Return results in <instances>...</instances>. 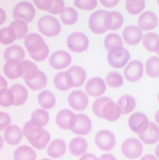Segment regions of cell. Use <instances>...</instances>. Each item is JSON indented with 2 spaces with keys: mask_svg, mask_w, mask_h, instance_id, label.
I'll return each instance as SVG.
<instances>
[{
  "mask_svg": "<svg viewBox=\"0 0 159 160\" xmlns=\"http://www.w3.org/2000/svg\"><path fill=\"white\" fill-rule=\"evenodd\" d=\"M37 27L42 34L48 37H54L60 33L61 27L58 21L54 16L46 15L37 22Z\"/></svg>",
  "mask_w": 159,
  "mask_h": 160,
  "instance_id": "1",
  "label": "cell"
},
{
  "mask_svg": "<svg viewBox=\"0 0 159 160\" xmlns=\"http://www.w3.org/2000/svg\"><path fill=\"white\" fill-rule=\"evenodd\" d=\"M25 136L30 143L38 150L46 148L50 140V134L42 127L32 129Z\"/></svg>",
  "mask_w": 159,
  "mask_h": 160,
  "instance_id": "2",
  "label": "cell"
},
{
  "mask_svg": "<svg viewBox=\"0 0 159 160\" xmlns=\"http://www.w3.org/2000/svg\"><path fill=\"white\" fill-rule=\"evenodd\" d=\"M36 14V10L30 2L22 1L14 6L12 15L14 19L23 21L26 23L30 22Z\"/></svg>",
  "mask_w": 159,
  "mask_h": 160,
  "instance_id": "3",
  "label": "cell"
},
{
  "mask_svg": "<svg viewBox=\"0 0 159 160\" xmlns=\"http://www.w3.org/2000/svg\"><path fill=\"white\" fill-rule=\"evenodd\" d=\"M129 51L123 47L115 48L108 52L107 59L108 63L115 68L123 67L130 60Z\"/></svg>",
  "mask_w": 159,
  "mask_h": 160,
  "instance_id": "4",
  "label": "cell"
},
{
  "mask_svg": "<svg viewBox=\"0 0 159 160\" xmlns=\"http://www.w3.org/2000/svg\"><path fill=\"white\" fill-rule=\"evenodd\" d=\"M122 151L123 154L128 159H138L143 152V145L136 138H128L123 142Z\"/></svg>",
  "mask_w": 159,
  "mask_h": 160,
  "instance_id": "5",
  "label": "cell"
},
{
  "mask_svg": "<svg viewBox=\"0 0 159 160\" xmlns=\"http://www.w3.org/2000/svg\"><path fill=\"white\" fill-rule=\"evenodd\" d=\"M67 44L68 48L71 51L75 53H80L86 50L89 41L84 33L75 32L68 36Z\"/></svg>",
  "mask_w": 159,
  "mask_h": 160,
  "instance_id": "6",
  "label": "cell"
},
{
  "mask_svg": "<svg viewBox=\"0 0 159 160\" xmlns=\"http://www.w3.org/2000/svg\"><path fill=\"white\" fill-rule=\"evenodd\" d=\"M150 122L148 118L142 113L136 112L129 117L128 125L130 130L140 135L144 133L149 128Z\"/></svg>",
  "mask_w": 159,
  "mask_h": 160,
  "instance_id": "7",
  "label": "cell"
},
{
  "mask_svg": "<svg viewBox=\"0 0 159 160\" xmlns=\"http://www.w3.org/2000/svg\"><path fill=\"white\" fill-rule=\"evenodd\" d=\"M95 142L97 146L103 151H110L114 148L116 138L114 135L106 130H101L96 135Z\"/></svg>",
  "mask_w": 159,
  "mask_h": 160,
  "instance_id": "8",
  "label": "cell"
},
{
  "mask_svg": "<svg viewBox=\"0 0 159 160\" xmlns=\"http://www.w3.org/2000/svg\"><path fill=\"white\" fill-rule=\"evenodd\" d=\"M107 12L98 10L91 13L88 20V26L91 31L96 34H101L107 31L104 19Z\"/></svg>",
  "mask_w": 159,
  "mask_h": 160,
  "instance_id": "9",
  "label": "cell"
},
{
  "mask_svg": "<svg viewBox=\"0 0 159 160\" xmlns=\"http://www.w3.org/2000/svg\"><path fill=\"white\" fill-rule=\"evenodd\" d=\"M76 122V115L69 109H62L58 113L56 117L57 125L63 130H72Z\"/></svg>",
  "mask_w": 159,
  "mask_h": 160,
  "instance_id": "10",
  "label": "cell"
},
{
  "mask_svg": "<svg viewBox=\"0 0 159 160\" xmlns=\"http://www.w3.org/2000/svg\"><path fill=\"white\" fill-rule=\"evenodd\" d=\"M143 73V64L139 60H132L124 70L125 77L130 82H136L140 80Z\"/></svg>",
  "mask_w": 159,
  "mask_h": 160,
  "instance_id": "11",
  "label": "cell"
},
{
  "mask_svg": "<svg viewBox=\"0 0 159 160\" xmlns=\"http://www.w3.org/2000/svg\"><path fill=\"white\" fill-rule=\"evenodd\" d=\"M67 100L70 106L77 111L85 109L88 102L87 95L81 90H75L71 92L68 96Z\"/></svg>",
  "mask_w": 159,
  "mask_h": 160,
  "instance_id": "12",
  "label": "cell"
},
{
  "mask_svg": "<svg viewBox=\"0 0 159 160\" xmlns=\"http://www.w3.org/2000/svg\"><path fill=\"white\" fill-rule=\"evenodd\" d=\"M71 55L64 50H58L51 55L49 59L50 65L56 69L66 68L71 63Z\"/></svg>",
  "mask_w": 159,
  "mask_h": 160,
  "instance_id": "13",
  "label": "cell"
},
{
  "mask_svg": "<svg viewBox=\"0 0 159 160\" xmlns=\"http://www.w3.org/2000/svg\"><path fill=\"white\" fill-rule=\"evenodd\" d=\"M85 89L89 96L97 97L104 93L106 86L103 79L100 78L94 77L90 78L87 82Z\"/></svg>",
  "mask_w": 159,
  "mask_h": 160,
  "instance_id": "14",
  "label": "cell"
},
{
  "mask_svg": "<svg viewBox=\"0 0 159 160\" xmlns=\"http://www.w3.org/2000/svg\"><path fill=\"white\" fill-rule=\"evenodd\" d=\"M122 111L117 104L111 100L107 102L102 108L101 118L109 122H114L120 118Z\"/></svg>",
  "mask_w": 159,
  "mask_h": 160,
  "instance_id": "15",
  "label": "cell"
},
{
  "mask_svg": "<svg viewBox=\"0 0 159 160\" xmlns=\"http://www.w3.org/2000/svg\"><path fill=\"white\" fill-rule=\"evenodd\" d=\"M45 45L43 38L37 33H29L24 38V45L29 53L39 52Z\"/></svg>",
  "mask_w": 159,
  "mask_h": 160,
  "instance_id": "16",
  "label": "cell"
},
{
  "mask_svg": "<svg viewBox=\"0 0 159 160\" xmlns=\"http://www.w3.org/2000/svg\"><path fill=\"white\" fill-rule=\"evenodd\" d=\"M123 38L128 45L134 46L140 42L142 38V32L139 27L135 26H127L124 29Z\"/></svg>",
  "mask_w": 159,
  "mask_h": 160,
  "instance_id": "17",
  "label": "cell"
},
{
  "mask_svg": "<svg viewBox=\"0 0 159 160\" xmlns=\"http://www.w3.org/2000/svg\"><path fill=\"white\" fill-rule=\"evenodd\" d=\"M158 23L157 15L150 11H147L142 13L138 20L139 28L142 30L148 31L156 28Z\"/></svg>",
  "mask_w": 159,
  "mask_h": 160,
  "instance_id": "18",
  "label": "cell"
},
{
  "mask_svg": "<svg viewBox=\"0 0 159 160\" xmlns=\"http://www.w3.org/2000/svg\"><path fill=\"white\" fill-rule=\"evenodd\" d=\"M76 116V123L71 130V132L75 134H87L92 128L91 120L87 115L84 114H78Z\"/></svg>",
  "mask_w": 159,
  "mask_h": 160,
  "instance_id": "19",
  "label": "cell"
},
{
  "mask_svg": "<svg viewBox=\"0 0 159 160\" xmlns=\"http://www.w3.org/2000/svg\"><path fill=\"white\" fill-rule=\"evenodd\" d=\"M123 23V15L118 11L107 12L104 19L105 27L107 30H116Z\"/></svg>",
  "mask_w": 159,
  "mask_h": 160,
  "instance_id": "20",
  "label": "cell"
},
{
  "mask_svg": "<svg viewBox=\"0 0 159 160\" xmlns=\"http://www.w3.org/2000/svg\"><path fill=\"white\" fill-rule=\"evenodd\" d=\"M3 72L10 79H15L22 77L23 68L20 61L11 60L7 61L3 66Z\"/></svg>",
  "mask_w": 159,
  "mask_h": 160,
  "instance_id": "21",
  "label": "cell"
},
{
  "mask_svg": "<svg viewBox=\"0 0 159 160\" xmlns=\"http://www.w3.org/2000/svg\"><path fill=\"white\" fill-rule=\"evenodd\" d=\"M142 142L148 145H152L158 142L159 141V127L152 122H150L149 128L146 132L142 134L139 135Z\"/></svg>",
  "mask_w": 159,
  "mask_h": 160,
  "instance_id": "22",
  "label": "cell"
},
{
  "mask_svg": "<svg viewBox=\"0 0 159 160\" xmlns=\"http://www.w3.org/2000/svg\"><path fill=\"white\" fill-rule=\"evenodd\" d=\"M54 85L61 91H66L73 87L74 81L67 71L59 72L54 78Z\"/></svg>",
  "mask_w": 159,
  "mask_h": 160,
  "instance_id": "23",
  "label": "cell"
},
{
  "mask_svg": "<svg viewBox=\"0 0 159 160\" xmlns=\"http://www.w3.org/2000/svg\"><path fill=\"white\" fill-rule=\"evenodd\" d=\"M3 136L4 140L8 144L16 145L21 141L22 132L18 126L10 125L5 130Z\"/></svg>",
  "mask_w": 159,
  "mask_h": 160,
  "instance_id": "24",
  "label": "cell"
},
{
  "mask_svg": "<svg viewBox=\"0 0 159 160\" xmlns=\"http://www.w3.org/2000/svg\"><path fill=\"white\" fill-rule=\"evenodd\" d=\"M87 142L82 137H76L69 142V151L74 156H79L84 154L87 152Z\"/></svg>",
  "mask_w": 159,
  "mask_h": 160,
  "instance_id": "25",
  "label": "cell"
},
{
  "mask_svg": "<svg viewBox=\"0 0 159 160\" xmlns=\"http://www.w3.org/2000/svg\"><path fill=\"white\" fill-rule=\"evenodd\" d=\"M66 151V144L65 141L61 139H57L51 142L48 147L47 152L50 157L58 158L63 156Z\"/></svg>",
  "mask_w": 159,
  "mask_h": 160,
  "instance_id": "26",
  "label": "cell"
},
{
  "mask_svg": "<svg viewBox=\"0 0 159 160\" xmlns=\"http://www.w3.org/2000/svg\"><path fill=\"white\" fill-rule=\"evenodd\" d=\"M23 68L22 77L24 80H32L38 76L40 70L37 65L29 60H22L20 61Z\"/></svg>",
  "mask_w": 159,
  "mask_h": 160,
  "instance_id": "27",
  "label": "cell"
},
{
  "mask_svg": "<svg viewBox=\"0 0 159 160\" xmlns=\"http://www.w3.org/2000/svg\"><path fill=\"white\" fill-rule=\"evenodd\" d=\"M10 90L13 93L14 96V106H20L26 102L28 97V91L25 87L20 84L12 86Z\"/></svg>",
  "mask_w": 159,
  "mask_h": 160,
  "instance_id": "28",
  "label": "cell"
},
{
  "mask_svg": "<svg viewBox=\"0 0 159 160\" xmlns=\"http://www.w3.org/2000/svg\"><path fill=\"white\" fill-rule=\"evenodd\" d=\"M14 160H36L37 154L35 150L27 145H22L15 150Z\"/></svg>",
  "mask_w": 159,
  "mask_h": 160,
  "instance_id": "29",
  "label": "cell"
},
{
  "mask_svg": "<svg viewBox=\"0 0 159 160\" xmlns=\"http://www.w3.org/2000/svg\"><path fill=\"white\" fill-rule=\"evenodd\" d=\"M4 58L6 61L11 60L22 61L25 57V53L20 46L14 45L5 49L4 51Z\"/></svg>",
  "mask_w": 159,
  "mask_h": 160,
  "instance_id": "30",
  "label": "cell"
},
{
  "mask_svg": "<svg viewBox=\"0 0 159 160\" xmlns=\"http://www.w3.org/2000/svg\"><path fill=\"white\" fill-rule=\"evenodd\" d=\"M117 105L122 111V114H127L135 109L136 100L132 96L124 95L120 98L117 102Z\"/></svg>",
  "mask_w": 159,
  "mask_h": 160,
  "instance_id": "31",
  "label": "cell"
},
{
  "mask_svg": "<svg viewBox=\"0 0 159 160\" xmlns=\"http://www.w3.org/2000/svg\"><path fill=\"white\" fill-rule=\"evenodd\" d=\"M67 72L70 73L73 78V88L79 87L82 85L86 78V73L83 68L79 66H72L68 68Z\"/></svg>",
  "mask_w": 159,
  "mask_h": 160,
  "instance_id": "32",
  "label": "cell"
},
{
  "mask_svg": "<svg viewBox=\"0 0 159 160\" xmlns=\"http://www.w3.org/2000/svg\"><path fill=\"white\" fill-rule=\"evenodd\" d=\"M40 105L45 109H51L56 104V98L54 94L49 90L40 92L37 97Z\"/></svg>",
  "mask_w": 159,
  "mask_h": 160,
  "instance_id": "33",
  "label": "cell"
},
{
  "mask_svg": "<svg viewBox=\"0 0 159 160\" xmlns=\"http://www.w3.org/2000/svg\"><path fill=\"white\" fill-rule=\"evenodd\" d=\"M146 72L150 77H159V58L153 56L148 59L145 65Z\"/></svg>",
  "mask_w": 159,
  "mask_h": 160,
  "instance_id": "34",
  "label": "cell"
},
{
  "mask_svg": "<svg viewBox=\"0 0 159 160\" xmlns=\"http://www.w3.org/2000/svg\"><path fill=\"white\" fill-rule=\"evenodd\" d=\"M25 82L30 89L37 91L45 87L47 83V78L44 72L40 71L38 76L36 78L30 81L25 80Z\"/></svg>",
  "mask_w": 159,
  "mask_h": 160,
  "instance_id": "35",
  "label": "cell"
},
{
  "mask_svg": "<svg viewBox=\"0 0 159 160\" xmlns=\"http://www.w3.org/2000/svg\"><path fill=\"white\" fill-rule=\"evenodd\" d=\"M60 19L64 24L70 26L77 21L78 13L74 8L66 7L63 13L60 14Z\"/></svg>",
  "mask_w": 159,
  "mask_h": 160,
  "instance_id": "36",
  "label": "cell"
},
{
  "mask_svg": "<svg viewBox=\"0 0 159 160\" xmlns=\"http://www.w3.org/2000/svg\"><path fill=\"white\" fill-rule=\"evenodd\" d=\"M104 44L105 48L108 52L115 48L123 47L122 38L119 35L115 33H109L107 35L105 38Z\"/></svg>",
  "mask_w": 159,
  "mask_h": 160,
  "instance_id": "37",
  "label": "cell"
},
{
  "mask_svg": "<svg viewBox=\"0 0 159 160\" xmlns=\"http://www.w3.org/2000/svg\"><path fill=\"white\" fill-rule=\"evenodd\" d=\"M9 27L12 28L16 35V39L23 38L27 37L28 32V27L27 23L23 21L16 20L12 22Z\"/></svg>",
  "mask_w": 159,
  "mask_h": 160,
  "instance_id": "38",
  "label": "cell"
},
{
  "mask_svg": "<svg viewBox=\"0 0 159 160\" xmlns=\"http://www.w3.org/2000/svg\"><path fill=\"white\" fill-rule=\"evenodd\" d=\"M159 40V36L154 32L145 33L142 37V43L145 48L150 52H155V46Z\"/></svg>",
  "mask_w": 159,
  "mask_h": 160,
  "instance_id": "39",
  "label": "cell"
},
{
  "mask_svg": "<svg viewBox=\"0 0 159 160\" xmlns=\"http://www.w3.org/2000/svg\"><path fill=\"white\" fill-rule=\"evenodd\" d=\"M125 6L129 13L136 15L144 9L145 2L143 0H127Z\"/></svg>",
  "mask_w": 159,
  "mask_h": 160,
  "instance_id": "40",
  "label": "cell"
},
{
  "mask_svg": "<svg viewBox=\"0 0 159 160\" xmlns=\"http://www.w3.org/2000/svg\"><path fill=\"white\" fill-rule=\"evenodd\" d=\"M31 120L35 121L39 124L42 128L47 125L49 121V114L45 109H37L32 113Z\"/></svg>",
  "mask_w": 159,
  "mask_h": 160,
  "instance_id": "41",
  "label": "cell"
},
{
  "mask_svg": "<svg viewBox=\"0 0 159 160\" xmlns=\"http://www.w3.org/2000/svg\"><path fill=\"white\" fill-rule=\"evenodd\" d=\"M16 39L15 31L10 27L3 28L0 30V41L3 45L11 44Z\"/></svg>",
  "mask_w": 159,
  "mask_h": 160,
  "instance_id": "42",
  "label": "cell"
},
{
  "mask_svg": "<svg viewBox=\"0 0 159 160\" xmlns=\"http://www.w3.org/2000/svg\"><path fill=\"white\" fill-rule=\"evenodd\" d=\"M107 85L113 88L121 87L123 83V78L122 75L116 71L109 72L106 78Z\"/></svg>",
  "mask_w": 159,
  "mask_h": 160,
  "instance_id": "43",
  "label": "cell"
},
{
  "mask_svg": "<svg viewBox=\"0 0 159 160\" xmlns=\"http://www.w3.org/2000/svg\"><path fill=\"white\" fill-rule=\"evenodd\" d=\"M14 96L10 89H0V104L3 107H9L14 104Z\"/></svg>",
  "mask_w": 159,
  "mask_h": 160,
  "instance_id": "44",
  "label": "cell"
},
{
  "mask_svg": "<svg viewBox=\"0 0 159 160\" xmlns=\"http://www.w3.org/2000/svg\"><path fill=\"white\" fill-rule=\"evenodd\" d=\"M111 100V98L107 97H102L97 98L93 103L92 110L94 113L100 118L102 108L107 102Z\"/></svg>",
  "mask_w": 159,
  "mask_h": 160,
  "instance_id": "45",
  "label": "cell"
},
{
  "mask_svg": "<svg viewBox=\"0 0 159 160\" xmlns=\"http://www.w3.org/2000/svg\"><path fill=\"white\" fill-rule=\"evenodd\" d=\"M74 4L79 9L89 11L96 8L97 2L96 0H75Z\"/></svg>",
  "mask_w": 159,
  "mask_h": 160,
  "instance_id": "46",
  "label": "cell"
},
{
  "mask_svg": "<svg viewBox=\"0 0 159 160\" xmlns=\"http://www.w3.org/2000/svg\"><path fill=\"white\" fill-rule=\"evenodd\" d=\"M65 4L62 0H53L52 7L48 12L53 14H61L65 10Z\"/></svg>",
  "mask_w": 159,
  "mask_h": 160,
  "instance_id": "47",
  "label": "cell"
},
{
  "mask_svg": "<svg viewBox=\"0 0 159 160\" xmlns=\"http://www.w3.org/2000/svg\"><path fill=\"white\" fill-rule=\"evenodd\" d=\"M49 54V48L47 44L45 45L43 49L37 53H29L31 56L34 60L37 61H43L47 57Z\"/></svg>",
  "mask_w": 159,
  "mask_h": 160,
  "instance_id": "48",
  "label": "cell"
},
{
  "mask_svg": "<svg viewBox=\"0 0 159 160\" xmlns=\"http://www.w3.org/2000/svg\"><path fill=\"white\" fill-rule=\"evenodd\" d=\"M11 120L10 116L7 113L1 112L0 113V129L1 131L6 130L10 126Z\"/></svg>",
  "mask_w": 159,
  "mask_h": 160,
  "instance_id": "49",
  "label": "cell"
},
{
  "mask_svg": "<svg viewBox=\"0 0 159 160\" xmlns=\"http://www.w3.org/2000/svg\"><path fill=\"white\" fill-rule=\"evenodd\" d=\"M33 2L39 9L48 12L52 7L53 0H35Z\"/></svg>",
  "mask_w": 159,
  "mask_h": 160,
  "instance_id": "50",
  "label": "cell"
},
{
  "mask_svg": "<svg viewBox=\"0 0 159 160\" xmlns=\"http://www.w3.org/2000/svg\"><path fill=\"white\" fill-rule=\"evenodd\" d=\"M38 127H42L37 122L31 120V121L27 122L23 126L22 133L25 136L32 129H33V128H38Z\"/></svg>",
  "mask_w": 159,
  "mask_h": 160,
  "instance_id": "51",
  "label": "cell"
},
{
  "mask_svg": "<svg viewBox=\"0 0 159 160\" xmlns=\"http://www.w3.org/2000/svg\"><path fill=\"white\" fill-rule=\"evenodd\" d=\"M100 2L105 7H113L119 3V0H101Z\"/></svg>",
  "mask_w": 159,
  "mask_h": 160,
  "instance_id": "52",
  "label": "cell"
},
{
  "mask_svg": "<svg viewBox=\"0 0 159 160\" xmlns=\"http://www.w3.org/2000/svg\"><path fill=\"white\" fill-rule=\"evenodd\" d=\"M79 160H98V159L92 153H86L83 155Z\"/></svg>",
  "mask_w": 159,
  "mask_h": 160,
  "instance_id": "53",
  "label": "cell"
},
{
  "mask_svg": "<svg viewBox=\"0 0 159 160\" xmlns=\"http://www.w3.org/2000/svg\"><path fill=\"white\" fill-rule=\"evenodd\" d=\"M98 160H117V159L112 154H104L99 157Z\"/></svg>",
  "mask_w": 159,
  "mask_h": 160,
  "instance_id": "54",
  "label": "cell"
},
{
  "mask_svg": "<svg viewBox=\"0 0 159 160\" xmlns=\"http://www.w3.org/2000/svg\"><path fill=\"white\" fill-rule=\"evenodd\" d=\"M7 87V83L6 80L4 79L2 76H0V87L1 89L6 88Z\"/></svg>",
  "mask_w": 159,
  "mask_h": 160,
  "instance_id": "55",
  "label": "cell"
},
{
  "mask_svg": "<svg viewBox=\"0 0 159 160\" xmlns=\"http://www.w3.org/2000/svg\"><path fill=\"white\" fill-rule=\"evenodd\" d=\"M140 160H159L156 156L152 154H147L143 156Z\"/></svg>",
  "mask_w": 159,
  "mask_h": 160,
  "instance_id": "56",
  "label": "cell"
},
{
  "mask_svg": "<svg viewBox=\"0 0 159 160\" xmlns=\"http://www.w3.org/2000/svg\"><path fill=\"white\" fill-rule=\"evenodd\" d=\"M0 23L2 24L6 19V14L5 12L2 9H0Z\"/></svg>",
  "mask_w": 159,
  "mask_h": 160,
  "instance_id": "57",
  "label": "cell"
},
{
  "mask_svg": "<svg viewBox=\"0 0 159 160\" xmlns=\"http://www.w3.org/2000/svg\"><path fill=\"white\" fill-rule=\"evenodd\" d=\"M155 120L156 122L159 125V109L156 112V113H155Z\"/></svg>",
  "mask_w": 159,
  "mask_h": 160,
  "instance_id": "58",
  "label": "cell"
},
{
  "mask_svg": "<svg viewBox=\"0 0 159 160\" xmlns=\"http://www.w3.org/2000/svg\"><path fill=\"white\" fill-rule=\"evenodd\" d=\"M155 50V52L157 53L158 55H159V40H158V41L157 42V43H156Z\"/></svg>",
  "mask_w": 159,
  "mask_h": 160,
  "instance_id": "59",
  "label": "cell"
},
{
  "mask_svg": "<svg viewBox=\"0 0 159 160\" xmlns=\"http://www.w3.org/2000/svg\"><path fill=\"white\" fill-rule=\"evenodd\" d=\"M155 152L156 156L159 159V144L157 145L156 148H155Z\"/></svg>",
  "mask_w": 159,
  "mask_h": 160,
  "instance_id": "60",
  "label": "cell"
},
{
  "mask_svg": "<svg viewBox=\"0 0 159 160\" xmlns=\"http://www.w3.org/2000/svg\"><path fill=\"white\" fill-rule=\"evenodd\" d=\"M51 160V159H42V160Z\"/></svg>",
  "mask_w": 159,
  "mask_h": 160,
  "instance_id": "61",
  "label": "cell"
},
{
  "mask_svg": "<svg viewBox=\"0 0 159 160\" xmlns=\"http://www.w3.org/2000/svg\"><path fill=\"white\" fill-rule=\"evenodd\" d=\"M157 98H158V100L159 102V93H158V97H157Z\"/></svg>",
  "mask_w": 159,
  "mask_h": 160,
  "instance_id": "62",
  "label": "cell"
},
{
  "mask_svg": "<svg viewBox=\"0 0 159 160\" xmlns=\"http://www.w3.org/2000/svg\"><path fill=\"white\" fill-rule=\"evenodd\" d=\"M157 2H158V4L159 5V0H158V1H157Z\"/></svg>",
  "mask_w": 159,
  "mask_h": 160,
  "instance_id": "63",
  "label": "cell"
}]
</instances>
